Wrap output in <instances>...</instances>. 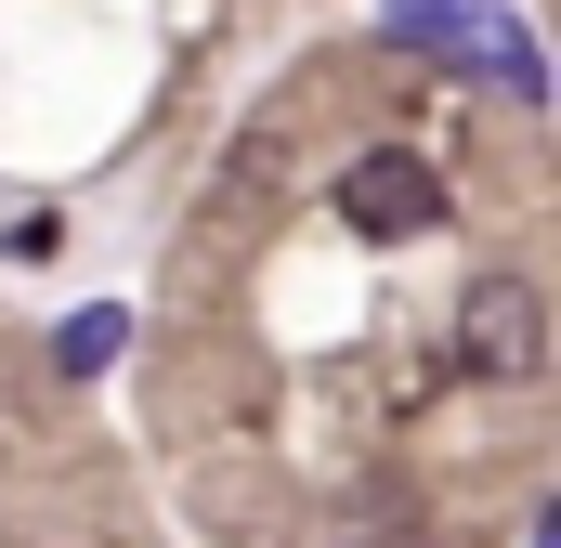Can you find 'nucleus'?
Segmentation results:
<instances>
[{
	"label": "nucleus",
	"instance_id": "f257e3e1",
	"mask_svg": "<svg viewBox=\"0 0 561 548\" xmlns=\"http://www.w3.org/2000/svg\"><path fill=\"white\" fill-rule=\"evenodd\" d=\"M340 222H353V236H379V249H405V236L444 222V170L405 157V144H366V157L340 170Z\"/></svg>",
	"mask_w": 561,
	"mask_h": 548
},
{
	"label": "nucleus",
	"instance_id": "f03ea898",
	"mask_svg": "<svg viewBox=\"0 0 561 548\" xmlns=\"http://www.w3.org/2000/svg\"><path fill=\"white\" fill-rule=\"evenodd\" d=\"M457 353H470V379H536V366H549V300H536V274H483V287L457 300Z\"/></svg>",
	"mask_w": 561,
	"mask_h": 548
},
{
	"label": "nucleus",
	"instance_id": "7ed1b4c3",
	"mask_svg": "<svg viewBox=\"0 0 561 548\" xmlns=\"http://www.w3.org/2000/svg\"><path fill=\"white\" fill-rule=\"evenodd\" d=\"M392 39L431 66H483L496 53V0H392Z\"/></svg>",
	"mask_w": 561,
	"mask_h": 548
},
{
	"label": "nucleus",
	"instance_id": "20e7f679",
	"mask_svg": "<svg viewBox=\"0 0 561 548\" xmlns=\"http://www.w3.org/2000/svg\"><path fill=\"white\" fill-rule=\"evenodd\" d=\"M118 340H131V313H118V300L66 313V379H105V366H118Z\"/></svg>",
	"mask_w": 561,
	"mask_h": 548
}]
</instances>
